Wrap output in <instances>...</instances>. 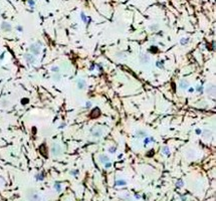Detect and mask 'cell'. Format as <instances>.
Wrapping results in <instances>:
<instances>
[{"label": "cell", "mask_w": 216, "mask_h": 201, "mask_svg": "<svg viewBox=\"0 0 216 201\" xmlns=\"http://www.w3.org/2000/svg\"><path fill=\"white\" fill-rule=\"evenodd\" d=\"M202 90H203V88H202V87H197V91H198V92H201Z\"/></svg>", "instance_id": "34"}, {"label": "cell", "mask_w": 216, "mask_h": 201, "mask_svg": "<svg viewBox=\"0 0 216 201\" xmlns=\"http://www.w3.org/2000/svg\"><path fill=\"white\" fill-rule=\"evenodd\" d=\"M70 174H71V175H76V174H78V171H77V170H71Z\"/></svg>", "instance_id": "30"}, {"label": "cell", "mask_w": 216, "mask_h": 201, "mask_svg": "<svg viewBox=\"0 0 216 201\" xmlns=\"http://www.w3.org/2000/svg\"><path fill=\"white\" fill-rule=\"evenodd\" d=\"M86 108L87 109H90V108H92V103H90V102H87L86 103Z\"/></svg>", "instance_id": "28"}, {"label": "cell", "mask_w": 216, "mask_h": 201, "mask_svg": "<svg viewBox=\"0 0 216 201\" xmlns=\"http://www.w3.org/2000/svg\"><path fill=\"white\" fill-rule=\"evenodd\" d=\"M149 28H150L151 31L156 32V31L159 30V25H158V24H151V25L149 26Z\"/></svg>", "instance_id": "11"}, {"label": "cell", "mask_w": 216, "mask_h": 201, "mask_svg": "<svg viewBox=\"0 0 216 201\" xmlns=\"http://www.w3.org/2000/svg\"><path fill=\"white\" fill-rule=\"evenodd\" d=\"M182 185H183V182H182L181 180L179 182H177V186H182Z\"/></svg>", "instance_id": "33"}, {"label": "cell", "mask_w": 216, "mask_h": 201, "mask_svg": "<svg viewBox=\"0 0 216 201\" xmlns=\"http://www.w3.org/2000/svg\"><path fill=\"white\" fill-rule=\"evenodd\" d=\"M151 142H155L154 138H145V140H144V143H145V145L149 144V143H151Z\"/></svg>", "instance_id": "16"}, {"label": "cell", "mask_w": 216, "mask_h": 201, "mask_svg": "<svg viewBox=\"0 0 216 201\" xmlns=\"http://www.w3.org/2000/svg\"><path fill=\"white\" fill-rule=\"evenodd\" d=\"M150 61V57L148 54H146V53H142L141 55H140V63H143V64H146V63H148Z\"/></svg>", "instance_id": "6"}, {"label": "cell", "mask_w": 216, "mask_h": 201, "mask_svg": "<svg viewBox=\"0 0 216 201\" xmlns=\"http://www.w3.org/2000/svg\"><path fill=\"white\" fill-rule=\"evenodd\" d=\"M41 45H42V43L40 41L30 44V46H29L30 53L33 55H39L40 54V50H41Z\"/></svg>", "instance_id": "1"}, {"label": "cell", "mask_w": 216, "mask_h": 201, "mask_svg": "<svg viewBox=\"0 0 216 201\" xmlns=\"http://www.w3.org/2000/svg\"><path fill=\"white\" fill-rule=\"evenodd\" d=\"M156 65L158 66V68H159V69H164V65H163V63H162V61H160V60H159V61H157V63H156Z\"/></svg>", "instance_id": "18"}, {"label": "cell", "mask_w": 216, "mask_h": 201, "mask_svg": "<svg viewBox=\"0 0 216 201\" xmlns=\"http://www.w3.org/2000/svg\"><path fill=\"white\" fill-rule=\"evenodd\" d=\"M54 188L56 189V191H58V192H59V191H60V184H59V183H55V184H54Z\"/></svg>", "instance_id": "22"}, {"label": "cell", "mask_w": 216, "mask_h": 201, "mask_svg": "<svg viewBox=\"0 0 216 201\" xmlns=\"http://www.w3.org/2000/svg\"><path fill=\"white\" fill-rule=\"evenodd\" d=\"M149 51H150L151 53H157V52L159 51V49H158L157 46H151V47L149 48Z\"/></svg>", "instance_id": "14"}, {"label": "cell", "mask_w": 216, "mask_h": 201, "mask_svg": "<svg viewBox=\"0 0 216 201\" xmlns=\"http://www.w3.org/2000/svg\"><path fill=\"white\" fill-rule=\"evenodd\" d=\"M126 184V181H124V180H118V181H116V185H125Z\"/></svg>", "instance_id": "19"}, {"label": "cell", "mask_w": 216, "mask_h": 201, "mask_svg": "<svg viewBox=\"0 0 216 201\" xmlns=\"http://www.w3.org/2000/svg\"><path fill=\"white\" fill-rule=\"evenodd\" d=\"M116 151H117V148H116V147H112V148L109 149V152H110V153H115Z\"/></svg>", "instance_id": "26"}, {"label": "cell", "mask_w": 216, "mask_h": 201, "mask_svg": "<svg viewBox=\"0 0 216 201\" xmlns=\"http://www.w3.org/2000/svg\"><path fill=\"white\" fill-rule=\"evenodd\" d=\"M76 86H77L78 90H84V88H87V82H86V81H84V80L79 79V80H77Z\"/></svg>", "instance_id": "7"}, {"label": "cell", "mask_w": 216, "mask_h": 201, "mask_svg": "<svg viewBox=\"0 0 216 201\" xmlns=\"http://www.w3.org/2000/svg\"><path fill=\"white\" fill-rule=\"evenodd\" d=\"M196 134L197 135H200V134H202V131L200 129H196Z\"/></svg>", "instance_id": "31"}, {"label": "cell", "mask_w": 216, "mask_h": 201, "mask_svg": "<svg viewBox=\"0 0 216 201\" xmlns=\"http://www.w3.org/2000/svg\"><path fill=\"white\" fill-rule=\"evenodd\" d=\"M162 153L165 154L166 156H169V155H170V149H169L168 147H164V148L162 149Z\"/></svg>", "instance_id": "15"}, {"label": "cell", "mask_w": 216, "mask_h": 201, "mask_svg": "<svg viewBox=\"0 0 216 201\" xmlns=\"http://www.w3.org/2000/svg\"><path fill=\"white\" fill-rule=\"evenodd\" d=\"M27 3L29 4L31 7H33V6H34V5H35V2H34V0H28V1H27Z\"/></svg>", "instance_id": "23"}, {"label": "cell", "mask_w": 216, "mask_h": 201, "mask_svg": "<svg viewBox=\"0 0 216 201\" xmlns=\"http://www.w3.org/2000/svg\"><path fill=\"white\" fill-rule=\"evenodd\" d=\"M7 104H8L7 100H3V102L1 103V105H2V106H4V107H5V106H7Z\"/></svg>", "instance_id": "32"}, {"label": "cell", "mask_w": 216, "mask_h": 201, "mask_svg": "<svg viewBox=\"0 0 216 201\" xmlns=\"http://www.w3.org/2000/svg\"><path fill=\"white\" fill-rule=\"evenodd\" d=\"M179 88H182V90L186 91L187 88H189V83L187 82H185V81H181V82H180V83H179Z\"/></svg>", "instance_id": "8"}, {"label": "cell", "mask_w": 216, "mask_h": 201, "mask_svg": "<svg viewBox=\"0 0 216 201\" xmlns=\"http://www.w3.org/2000/svg\"><path fill=\"white\" fill-rule=\"evenodd\" d=\"M81 18H82V20L84 22V23H87V22H88V17L86 16V14H84V12L81 13Z\"/></svg>", "instance_id": "17"}, {"label": "cell", "mask_w": 216, "mask_h": 201, "mask_svg": "<svg viewBox=\"0 0 216 201\" xmlns=\"http://www.w3.org/2000/svg\"><path fill=\"white\" fill-rule=\"evenodd\" d=\"M27 199L29 201H40V196L34 191H32L31 193H29L27 195Z\"/></svg>", "instance_id": "5"}, {"label": "cell", "mask_w": 216, "mask_h": 201, "mask_svg": "<svg viewBox=\"0 0 216 201\" xmlns=\"http://www.w3.org/2000/svg\"><path fill=\"white\" fill-rule=\"evenodd\" d=\"M0 28H1V30L4 31V32H9V31L12 30V25L7 21H3L1 23V25H0Z\"/></svg>", "instance_id": "3"}, {"label": "cell", "mask_w": 216, "mask_h": 201, "mask_svg": "<svg viewBox=\"0 0 216 201\" xmlns=\"http://www.w3.org/2000/svg\"><path fill=\"white\" fill-rule=\"evenodd\" d=\"M112 166V163L109 161V162H107V163H105V168H110V167Z\"/></svg>", "instance_id": "27"}, {"label": "cell", "mask_w": 216, "mask_h": 201, "mask_svg": "<svg viewBox=\"0 0 216 201\" xmlns=\"http://www.w3.org/2000/svg\"><path fill=\"white\" fill-rule=\"evenodd\" d=\"M23 57H24V59H25V61L27 63H29V64H33V63H35V57H34V55L33 54H31V53H25L24 55H23Z\"/></svg>", "instance_id": "4"}, {"label": "cell", "mask_w": 216, "mask_h": 201, "mask_svg": "<svg viewBox=\"0 0 216 201\" xmlns=\"http://www.w3.org/2000/svg\"><path fill=\"white\" fill-rule=\"evenodd\" d=\"M51 71H53V72H55V74H56V72L59 71V68H58V66H52V68H51Z\"/></svg>", "instance_id": "20"}, {"label": "cell", "mask_w": 216, "mask_h": 201, "mask_svg": "<svg viewBox=\"0 0 216 201\" xmlns=\"http://www.w3.org/2000/svg\"><path fill=\"white\" fill-rule=\"evenodd\" d=\"M35 178H36V180H42L43 175H41L40 173H38V174H36V175H35Z\"/></svg>", "instance_id": "21"}, {"label": "cell", "mask_w": 216, "mask_h": 201, "mask_svg": "<svg viewBox=\"0 0 216 201\" xmlns=\"http://www.w3.org/2000/svg\"><path fill=\"white\" fill-rule=\"evenodd\" d=\"M16 29H17L18 31H20V32H21L22 30H23V27H22L21 25H17V26H16Z\"/></svg>", "instance_id": "29"}, {"label": "cell", "mask_w": 216, "mask_h": 201, "mask_svg": "<svg viewBox=\"0 0 216 201\" xmlns=\"http://www.w3.org/2000/svg\"><path fill=\"white\" fill-rule=\"evenodd\" d=\"M138 133H139V137H146L147 136V134L145 132H143V131H139Z\"/></svg>", "instance_id": "24"}, {"label": "cell", "mask_w": 216, "mask_h": 201, "mask_svg": "<svg viewBox=\"0 0 216 201\" xmlns=\"http://www.w3.org/2000/svg\"><path fill=\"white\" fill-rule=\"evenodd\" d=\"M50 151H51V154H52V156H54V157H57V156H60L62 154V148L58 144H53L51 146Z\"/></svg>", "instance_id": "2"}, {"label": "cell", "mask_w": 216, "mask_h": 201, "mask_svg": "<svg viewBox=\"0 0 216 201\" xmlns=\"http://www.w3.org/2000/svg\"><path fill=\"white\" fill-rule=\"evenodd\" d=\"M52 79H53L54 82H59V81L61 80V75L58 74V72H56V74H54V75H52Z\"/></svg>", "instance_id": "13"}, {"label": "cell", "mask_w": 216, "mask_h": 201, "mask_svg": "<svg viewBox=\"0 0 216 201\" xmlns=\"http://www.w3.org/2000/svg\"><path fill=\"white\" fill-rule=\"evenodd\" d=\"M188 42H189V38L188 37H183V38H181L180 39V44L181 45H186V44H188Z\"/></svg>", "instance_id": "12"}, {"label": "cell", "mask_w": 216, "mask_h": 201, "mask_svg": "<svg viewBox=\"0 0 216 201\" xmlns=\"http://www.w3.org/2000/svg\"><path fill=\"white\" fill-rule=\"evenodd\" d=\"M99 159H100V161L102 162V163H107V162H109L110 161V159H109V157L108 156H106V155H100V157H99Z\"/></svg>", "instance_id": "10"}, {"label": "cell", "mask_w": 216, "mask_h": 201, "mask_svg": "<svg viewBox=\"0 0 216 201\" xmlns=\"http://www.w3.org/2000/svg\"><path fill=\"white\" fill-rule=\"evenodd\" d=\"M206 93H207L208 94H211V96H214V94H215V87H214V85L209 86V87L206 88Z\"/></svg>", "instance_id": "9"}, {"label": "cell", "mask_w": 216, "mask_h": 201, "mask_svg": "<svg viewBox=\"0 0 216 201\" xmlns=\"http://www.w3.org/2000/svg\"><path fill=\"white\" fill-rule=\"evenodd\" d=\"M94 137H101L102 136V132H95V133H93Z\"/></svg>", "instance_id": "25"}]
</instances>
